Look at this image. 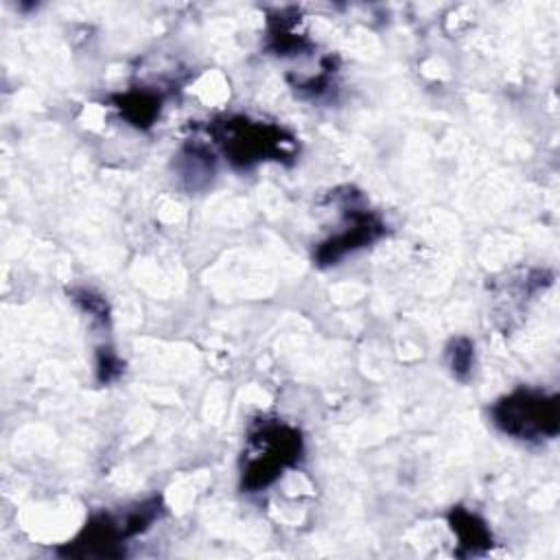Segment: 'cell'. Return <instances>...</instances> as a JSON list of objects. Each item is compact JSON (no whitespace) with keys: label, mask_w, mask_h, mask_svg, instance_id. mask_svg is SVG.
<instances>
[{"label":"cell","mask_w":560,"mask_h":560,"mask_svg":"<svg viewBox=\"0 0 560 560\" xmlns=\"http://www.w3.org/2000/svg\"><path fill=\"white\" fill-rule=\"evenodd\" d=\"M497 424L518 438L556 435L558 431V405L553 398L534 392H518L503 398L494 407Z\"/></svg>","instance_id":"6da1fadb"},{"label":"cell","mask_w":560,"mask_h":560,"mask_svg":"<svg viewBox=\"0 0 560 560\" xmlns=\"http://www.w3.org/2000/svg\"><path fill=\"white\" fill-rule=\"evenodd\" d=\"M254 444L256 453L252 455L245 472V481L249 488L267 486L278 475V468L293 462L295 453L300 451V438L284 427L262 431V435H258Z\"/></svg>","instance_id":"7a4b0ae2"},{"label":"cell","mask_w":560,"mask_h":560,"mask_svg":"<svg viewBox=\"0 0 560 560\" xmlns=\"http://www.w3.org/2000/svg\"><path fill=\"white\" fill-rule=\"evenodd\" d=\"M223 144L232 160H238L243 164L252 160H260L262 155H273L282 151L280 131L262 125H254L247 120L241 122H223Z\"/></svg>","instance_id":"3957f363"}]
</instances>
